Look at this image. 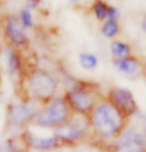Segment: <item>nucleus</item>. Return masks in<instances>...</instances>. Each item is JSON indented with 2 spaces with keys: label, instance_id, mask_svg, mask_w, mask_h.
Instances as JSON below:
<instances>
[{
  "label": "nucleus",
  "instance_id": "1",
  "mask_svg": "<svg viewBox=\"0 0 146 152\" xmlns=\"http://www.w3.org/2000/svg\"><path fill=\"white\" fill-rule=\"evenodd\" d=\"M58 89L59 79L53 72L31 64L16 96L30 99L42 106L58 95Z\"/></svg>",
  "mask_w": 146,
  "mask_h": 152
},
{
  "label": "nucleus",
  "instance_id": "2",
  "mask_svg": "<svg viewBox=\"0 0 146 152\" xmlns=\"http://www.w3.org/2000/svg\"><path fill=\"white\" fill-rule=\"evenodd\" d=\"M39 108V104L24 97L16 96V99L11 100L5 109L4 136L19 134L30 129Z\"/></svg>",
  "mask_w": 146,
  "mask_h": 152
},
{
  "label": "nucleus",
  "instance_id": "3",
  "mask_svg": "<svg viewBox=\"0 0 146 152\" xmlns=\"http://www.w3.org/2000/svg\"><path fill=\"white\" fill-rule=\"evenodd\" d=\"M72 115V110L64 96L57 95L46 104L40 106L31 127L53 130L65 124Z\"/></svg>",
  "mask_w": 146,
  "mask_h": 152
},
{
  "label": "nucleus",
  "instance_id": "4",
  "mask_svg": "<svg viewBox=\"0 0 146 152\" xmlns=\"http://www.w3.org/2000/svg\"><path fill=\"white\" fill-rule=\"evenodd\" d=\"M0 53L3 56L4 70L10 81L15 85L17 93L21 87L29 64L26 63L22 51L15 50L5 44L4 47L0 48Z\"/></svg>",
  "mask_w": 146,
  "mask_h": 152
},
{
  "label": "nucleus",
  "instance_id": "5",
  "mask_svg": "<svg viewBox=\"0 0 146 152\" xmlns=\"http://www.w3.org/2000/svg\"><path fill=\"white\" fill-rule=\"evenodd\" d=\"M2 35L5 45L20 51L28 50L31 45L28 30H26L20 23L16 15L9 14L3 21Z\"/></svg>",
  "mask_w": 146,
  "mask_h": 152
},
{
  "label": "nucleus",
  "instance_id": "6",
  "mask_svg": "<svg viewBox=\"0 0 146 152\" xmlns=\"http://www.w3.org/2000/svg\"><path fill=\"white\" fill-rule=\"evenodd\" d=\"M93 124L100 135L112 136L121 126V117L115 107L102 104L93 112Z\"/></svg>",
  "mask_w": 146,
  "mask_h": 152
},
{
  "label": "nucleus",
  "instance_id": "7",
  "mask_svg": "<svg viewBox=\"0 0 146 152\" xmlns=\"http://www.w3.org/2000/svg\"><path fill=\"white\" fill-rule=\"evenodd\" d=\"M87 129V124L83 118L72 115L65 124L53 129V134L63 146L72 145L83 137Z\"/></svg>",
  "mask_w": 146,
  "mask_h": 152
},
{
  "label": "nucleus",
  "instance_id": "8",
  "mask_svg": "<svg viewBox=\"0 0 146 152\" xmlns=\"http://www.w3.org/2000/svg\"><path fill=\"white\" fill-rule=\"evenodd\" d=\"M22 134L30 151L52 152L64 147L53 133L45 134L43 132H34L30 127L23 132Z\"/></svg>",
  "mask_w": 146,
  "mask_h": 152
},
{
  "label": "nucleus",
  "instance_id": "9",
  "mask_svg": "<svg viewBox=\"0 0 146 152\" xmlns=\"http://www.w3.org/2000/svg\"><path fill=\"white\" fill-rule=\"evenodd\" d=\"M64 98L68 103L72 112L75 113L84 115L93 109V96L80 83H77L71 90L67 91L64 95Z\"/></svg>",
  "mask_w": 146,
  "mask_h": 152
},
{
  "label": "nucleus",
  "instance_id": "10",
  "mask_svg": "<svg viewBox=\"0 0 146 152\" xmlns=\"http://www.w3.org/2000/svg\"><path fill=\"white\" fill-rule=\"evenodd\" d=\"M145 138L142 134L127 130L119 141V152H143Z\"/></svg>",
  "mask_w": 146,
  "mask_h": 152
},
{
  "label": "nucleus",
  "instance_id": "11",
  "mask_svg": "<svg viewBox=\"0 0 146 152\" xmlns=\"http://www.w3.org/2000/svg\"><path fill=\"white\" fill-rule=\"evenodd\" d=\"M0 152H31L22 133L5 135L0 141Z\"/></svg>",
  "mask_w": 146,
  "mask_h": 152
},
{
  "label": "nucleus",
  "instance_id": "12",
  "mask_svg": "<svg viewBox=\"0 0 146 152\" xmlns=\"http://www.w3.org/2000/svg\"><path fill=\"white\" fill-rule=\"evenodd\" d=\"M112 99L118 107L124 110L131 111L134 107V99L130 91L126 89H115L112 92Z\"/></svg>",
  "mask_w": 146,
  "mask_h": 152
},
{
  "label": "nucleus",
  "instance_id": "13",
  "mask_svg": "<svg viewBox=\"0 0 146 152\" xmlns=\"http://www.w3.org/2000/svg\"><path fill=\"white\" fill-rule=\"evenodd\" d=\"M118 70L123 72L126 74H134L136 71L138 70L139 64L138 61L134 57H124V58L120 59L117 63Z\"/></svg>",
  "mask_w": 146,
  "mask_h": 152
},
{
  "label": "nucleus",
  "instance_id": "14",
  "mask_svg": "<svg viewBox=\"0 0 146 152\" xmlns=\"http://www.w3.org/2000/svg\"><path fill=\"white\" fill-rule=\"evenodd\" d=\"M110 50L111 53L113 54L114 57L119 59H122L124 57H127L130 54V47L125 42L115 41L112 42L110 45Z\"/></svg>",
  "mask_w": 146,
  "mask_h": 152
},
{
  "label": "nucleus",
  "instance_id": "15",
  "mask_svg": "<svg viewBox=\"0 0 146 152\" xmlns=\"http://www.w3.org/2000/svg\"><path fill=\"white\" fill-rule=\"evenodd\" d=\"M79 61H80V64L84 69H86V70H93V69L96 67L99 59H97V57L93 53L84 51V53H80Z\"/></svg>",
  "mask_w": 146,
  "mask_h": 152
},
{
  "label": "nucleus",
  "instance_id": "16",
  "mask_svg": "<svg viewBox=\"0 0 146 152\" xmlns=\"http://www.w3.org/2000/svg\"><path fill=\"white\" fill-rule=\"evenodd\" d=\"M119 32V25L117 21L106 19L102 24V33L106 38H113Z\"/></svg>",
  "mask_w": 146,
  "mask_h": 152
},
{
  "label": "nucleus",
  "instance_id": "17",
  "mask_svg": "<svg viewBox=\"0 0 146 152\" xmlns=\"http://www.w3.org/2000/svg\"><path fill=\"white\" fill-rule=\"evenodd\" d=\"M18 18H19L20 23L26 30H31L34 28V17H33L31 10L27 9L26 7H23L19 12Z\"/></svg>",
  "mask_w": 146,
  "mask_h": 152
},
{
  "label": "nucleus",
  "instance_id": "18",
  "mask_svg": "<svg viewBox=\"0 0 146 152\" xmlns=\"http://www.w3.org/2000/svg\"><path fill=\"white\" fill-rule=\"evenodd\" d=\"M108 5L103 0H96L93 5V11L96 18L99 21H104L107 19Z\"/></svg>",
  "mask_w": 146,
  "mask_h": 152
},
{
  "label": "nucleus",
  "instance_id": "19",
  "mask_svg": "<svg viewBox=\"0 0 146 152\" xmlns=\"http://www.w3.org/2000/svg\"><path fill=\"white\" fill-rule=\"evenodd\" d=\"M119 18V11L114 6H108L107 9V19L108 20H114L117 21Z\"/></svg>",
  "mask_w": 146,
  "mask_h": 152
},
{
  "label": "nucleus",
  "instance_id": "20",
  "mask_svg": "<svg viewBox=\"0 0 146 152\" xmlns=\"http://www.w3.org/2000/svg\"><path fill=\"white\" fill-rule=\"evenodd\" d=\"M40 0H26V3H25V6L27 9L29 10H34V9H37L39 6H40Z\"/></svg>",
  "mask_w": 146,
  "mask_h": 152
},
{
  "label": "nucleus",
  "instance_id": "21",
  "mask_svg": "<svg viewBox=\"0 0 146 152\" xmlns=\"http://www.w3.org/2000/svg\"><path fill=\"white\" fill-rule=\"evenodd\" d=\"M141 28L142 30L146 33V13L144 15V17H143V19H142V23H141Z\"/></svg>",
  "mask_w": 146,
  "mask_h": 152
},
{
  "label": "nucleus",
  "instance_id": "22",
  "mask_svg": "<svg viewBox=\"0 0 146 152\" xmlns=\"http://www.w3.org/2000/svg\"><path fill=\"white\" fill-rule=\"evenodd\" d=\"M75 152H83V151H75Z\"/></svg>",
  "mask_w": 146,
  "mask_h": 152
},
{
  "label": "nucleus",
  "instance_id": "23",
  "mask_svg": "<svg viewBox=\"0 0 146 152\" xmlns=\"http://www.w3.org/2000/svg\"><path fill=\"white\" fill-rule=\"evenodd\" d=\"M12 1H15V0H12Z\"/></svg>",
  "mask_w": 146,
  "mask_h": 152
}]
</instances>
